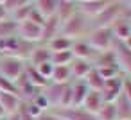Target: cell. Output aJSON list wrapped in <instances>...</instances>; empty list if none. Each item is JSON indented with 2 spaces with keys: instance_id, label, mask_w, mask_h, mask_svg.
<instances>
[{
  "instance_id": "6da1fadb",
  "label": "cell",
  "mask_w": 131,
  "mask_h": 120,
  "mask_svg": "<svg viewBox=\"0 0 131 120\" xmlns=\"http://www.w3.org/2000/svg\"><path fill=\"white\" fill-rule=\"evenodd\" d=\"M92 31L90 27V18L84 16L83 13L75 11L74 15H70L63 23H61V31L59 34L70 38V40H83L86 38V34Z\"/></svg>"
},
{
  "instance_id": "7a4b0ae2",
  "label": "cell",
  "mask_w": 131,
  "mask_h": 120,
  "mask_svg": "<svg viewBox=\"0 0 131 120\" xmlns=\"http://www.w3.org/2000/svg\"><path fill=\"white\" fill-rule=\"evenodd\" d=\"M127 6L122 0H111V2L93 18V27H111L117 20L124 18Z\"/></svg>"
},
{
  "instance_id": "3957f363",
  "label": "cell",
  "mask_w": 131,
  "mask_h": 120,
  "mask_svg": "<svg viewBox=\"0 0 131 120\" xmlns=\"http://www.w3.org/2000/svg\"><path fill=\"white\" fill-rule=\"evenodd\" d=\"M90 47L97 52H106V50H113L115 47V38L110 27H92V31L86 34L84 38Z\"/></svg>"
},
{
  "instance_id": "277c9868",
  "label": "cell",
  "mask_w": 131,
  "mask_h": 120,
  "mask_svg": "<svg viewBox=\"0 0 131 120\" xmlns=\"http://www.w3.org/2000/svg\"><path fill=\"white\" fill-rule=\"evenodd\" d=\"M25 63L20 57H13V56H0V75L9 79V81H16L24 72H25Z\"/></svg>"
},
{
  "instance_id": "5b68a950",
  "label": "cell",
  "mask_w": 131,
  "mask_h": 120,
  "mask_svg": "<svg viewBox=\"0 0 131 120\" xmlns=\"http://www.w3.org/2000/svg\"><path fill=\"white\" fill-rule=\"evenodd\" d=\"M52 113L59 120H97L95 115L88 113L81 106H70V107H52Z\"/></svg>"
},
{
  "instance_id": "8992f818",
  "label": "cell",
  "mask_w": 131,
  "mask_h": 120,
  "mask_svg": "<svg viewBox=\"0 0 131 120\" xmlns=\"http://www.w3.org/2000/svg\"><path fill=\"white\" fill-rule=\"evenodd\" d=\"M16 36L29 41V43H41V25H36L29 20L25 22H20L18 23V31H16Z\"/></svg>"
},
{
  "instance_id": "52a82bcc",
  "label": "cell",
  "mask_w": 131,
  "mask_h": 120,
  "mask_svg": "<svg viewBox=\"0 0 131 120\" xmlns=\"http://www.w3.org/2000/svg\"><path fill=\"white\" fill-rule=\"evenodd\" d=\"M122 82H124V75L122 74H118L113 79H106L104 81V86L101 90L104 102H115L120 97V93H122Z\"/></svg>"
},
{
  "instance_id": "ba28073f",
  "label": "cell",
  "mask_w": 131,
  "mask_h": 120,
  "mask_svg": "<svg viewBox=\"0 0 131 120\" xmlns=\"http://www.w3.org/2000/svg\"><path fill=\"white\" fill-rule=\"evenodd\" d=\"M70 52H72V56H74V59H86V61H95L97 59V56H99V52L97 50H93L92 47H90V43L83 38V40H74V45H72V49H70Z\"/></svg>"
},
{
  "instance_id": "9c48e42d",
  "label": "cell",
  "mask_w": 131,
  "mask_h": 120,
  "mask_svg": "<svg viewBox=\"0 0 131 120\" xmlns=\"http://www.w3.org/2000/svg\"><path fill=\"white\" fill-rule=\"evenodd\" d=\"M61 31V22L56 15L49 16L45 20V23L41 25V43H49L52 38H56Z\"/></svg>"
},
{
  "instance_id": "30bf717a",
  "label": "cell",
  "mask_w": 131,
  "mask_h": 120,
  "mask_svg": "<svg viewBox=\"0 0 131 120\" xmlns=\"http://www.w3.org/2000/svg\"><path fill=\"white\" fill-rule=\"evenodd\" d=\"M102 104H104L102 93H101V91H95V90H90V91L86 93V97H84V100H83L81 107H83V109H86V111H88V113H92V115H97V113H99V109L102 107Z\"/></svg>"
},
{
  "instance_id": "8fae6325",
  "label": "cell",
  "mask_w": 131,
  "mask_h": 120,
  "mask_svg": "<svg viewBox=\"0 0 131 120\" xmlns=\"http://www.w3.org/2000/svg\"><path fill=\"white\" fill-rule=\"evenodd\" d=\"M111 0H92V2H84V4H77V11L83 13L84 16H88L90 20H93Z\"/></svg>"
},
{
  "instance_id": "7c38bea8",
  "label": "cell",
  "mask_w": 131,
  "mask_h": 120,
  "mask_svg": "<svg viewBox=\"0 0 131 120\" xmlns=\"http://www.w3.org/2000/svg\"><path fill=\"white\" fill-rule=\"evenodd\" d=\"M65 84H67V82H65ZM65 84H59V82H52V81H50L49 86L43 90V95L47 97L50 107H58V106H59V100H61V95H63Z\"/></svg>"
},
{
  "instance_id": "4fadbf2b",
  "label": "cell",
  "mask_w": 131,
  "mask_h": 120,
  "mask_svg": "<svg viewBox=\"0 0 131 120\" xmlns=\"http://www.w3.org/2000/svg\"><path fill=\"white\" fill-rule=\"evenodd\" d=\"M110 29H111V32H113V38H115V41H117V43H122L126 38H129V36H131V23H129L126 18L117 20Z\"/></svg>"
},
{
  "instance_id": "5bb4252c",
  "label": "cell",
  "mask_w": 131,
  "mask_h": 120,
  "mask_svg": "<svg viewBox=\"0 0 131 120\" xmlns=\"http://www.w3.org/2000/svg\"><path fill=\"white\" fill-rule=\"evenodd\" d=\"M88 91L90 88L83 79H72V106H81Z\"/></svg>"
},
{
  "instance_id": "9a60e30c",
  "label": "cell",
  "mask_w": 131,
  "mask_h": 120,
  "mask_svg": "<svg viewBox=\"0 0 131 120\" xmlns=\"http://www.w3.org/2000/svg\"><path fill=\"white\" fill-rule=\"evenodd\" d=\"M113 50H115L117 59H118V68L131 75V50H127L122 43H115Z\"/></svg>"
},
{
  "instance_id": "2e32d148",
  "label": "cell",
  "mask_w": 131,
  "mask_h": 120,
  "mask_svg": "<svg viewBox=\"0 0 131 120\" xmlns=\"http://www.w3.org/2000/svg\"><path fill=\"white\" fill-rule=\"evenodd\" d=\"M93 68V63L92 61H86V59H74L70 63V70H72V79H84L90 70Z\"/></svg>"
},
{
  "instance_id": "e0dca14e",
  "label": "cell",
  "mask_w": 131,
  "mask_h": 120,
  "mask_svg": "<svg viewBox=\"0 0 131 120\" xmlns=\"http://www.w3.org/2000/svg\"><path fill=\"white\" fill-rule=\"evenodd\" d=\"M20 104H22V99L18 95H15V93H2V91H0V106L4 107L6 115H11V113L18 111Z\"/></svg>"
},
{
  "instance_id": "ac0fdd59",
  "label": "cell",
  "mask_w": 131,
  "mask_h": 120,
  "mask_svg": "<svg viewBox=\"0 0 131 120\" xmlns=\"http://www.w3.org/2000/svg\"><path fill=\"white\" fill-rule=\"evenodd\" d=\"M50 49L47 47V45H41V47H34L32 49V52H31V56H29V63H31V66H38V65H41V63H47V61H50Z\"/></svg>"
},
{
  "instance_id": "d6986e66",
  "label": "cell",
  "mask_w": 131,
  "mask_h": 120,
  "mask_svg": "<svg viewBox=\"0 0 131 120\" xmlns=\"http://www.w3.org/2000/svg\"><path fill=\"white\" fill-rule=\"evenodd\" d=\"M25 75H27V79L31 81V84L36 86L38 90H45V88L49 86V82H50L49 79H45V77H43L34 66H31V65L25 66Z\"/></svg>"
},
{
  "instance_id": "ffe728a7",
  "label": "cell",
  "mask_w": 131,
  "mask_h": 120,
  "mask_svg": "<svg viewBox=\"0 0 131 120\" xmlns=\"http://www.w3.org/2000/svg\"><path fill=\"white\" fill-rule=\"evenodd\" d=\"M113 104H115V109H117V120H131V102L122 93Z\"/></svg>"
},
{
  "instance_id": "44dd1931",
  "label": "cell",
  "mask_w": 131,
  "mask_h": 120,
  "mask_svg": "<svg viewBox=\"0 0 131 120\" xmlns=\"http://www.w3.org/2000/svg\"><path fill=\"white\" fill-rule=\"evenodd\" d=\"M72 45H74V40H70V38H67V36H63V34H58L56 38H52V40L47 43V47L50 49V52L70 50V49H72Z\"/></svg>"
},
{
  "instance_id": "7402d4cb",
  "label": "cell",
  "mask_w": 131,
  "mask_h": 120,
  "mask_svg": "<svg viewBox=\"0 0 131 120\" xmlns=\"http://www.w3.org/2000/svg\"><path fill=\"white\" fill-rule=\"evenodd\" d=\"M58 6H59V0H34V7H36L45 18L56 15Z\"/></svg>"
},
{
  "instance_id": "603a6c76",
  "label": "cell",
  "mask_w": 131,
  "mask_h": 120,
  "mask_svg": "<svg viewBox=\"0 0 131 120\" xmlns=\"http://www.w3.org/2000/svg\"><path fill=\"white\" fill-rule=\"evenodd\" d=\"M50 81H52V82H59V84L70 82V81H72V70H70V65L54 66V72H52Z\"/></svg>"
},
{
  "instance_id": "cb8c5ba5",
  "label": "cell",
  "mask_w": 131,
  "mask_h": 120,
  "mask_svg": "<svg viewBox=\"0 0 131 120\" xmlns=\"http://www.w3.org/2000/svg\"><path fill=\"white\" fill-rule=\"evenodd\" d=\"M83 81L88 84V88H90V90H95V91H101V90H102V86H104V79H102V77H101V74L95 70V66L90 70V74H88Z\"/></svg>"
},
{
  "instance_id": "d4e9b609",
  "label": "cell",
  "mask_w": 131,
  "mask_h": 120,
  "mask_svg": "<svg viewBox=\"0 0 131 120\" xmlns=\"http://www.w3.org/2000/svg\"><path fill=\"white\" fill-rule=\"evenodd\" d=\"M77 11V4L75 2H59L58 6V11H56V16L59 18V22L63 23L70 15H74Z\"/></svg>"
},
{
  "instance_id": "484cf974",
  "label": "cell",
  "mask_w": 131,
  "mask_h": 120,
  "mask_svg": "<svg viewBox=\"0 0 131 120\" xmlns=\"http://www.w3.org/2000/svg\"><path fill=\"white\" fill-rule=\"evenodd\" d=\"M34 9V4H27V6H18L11 15H9V18L13 20V22H16V23H20V22H25V20H29V15H31V11Z\"/></svg>"
},
{
  "instance_id": "4316f807",
  "label": "cell",
  "mask_w": 131,
  "mask_h": 120,
  "mask_svg": "<svg viewBox=\"0 0 131 120\" xmlns=\"http://www.w3.org/2000/svg\"><path fill=\"white\" fill-rule=\"evenodd\" d=\"M74 61V56L70 50H61V52H52L50 54V63L54 66H61V65H70Z\"/></svg>"
},
{
  "instance_id": "83f0119b",
  "label": "cell",
  "mask_w": 131,
  "mask_h": 120,
  "mask_svg": "<svg viewBox=\"0 0 131 120\" xmlns=\"http://www.w3.org/2000/svg\"><path fill=\"white\" fill-rule=\"evenodd\" d=\"M16 31H18V23L13 22L11 18H6V20L0 22V38L16 36Z\"/></svg>"
},
{
  "instance_id": "f1b7e54d",
  "label": "cell",
  "mask_w": 131,
  "mask_h": 120,
  "mask_svg": "<svg viewBox=\"0 0 131 120\" xmlns=\"http://www.w3.org/2000/svg\"><path fill=\"white\" fill-rule=\"evenodd\" d=\"M97 120H117V109L113 102H104L102 107L99 109V113L95 115Z\"/></svg>"
},
{
  "instance_id": "f546056e",
  "label": "cell",
  "mask_w": 131,
  "mask_h": 120,
  "mask_svg": "<svg viewBox=\"0 0 131 120\" xmlns=\"http://www.w3.org/2000/svg\"><path fill=\"white\" fill-rule=\"evenodd\" d=\"M95 70L101 74V77L106 81V79H113L120 74V68L118 66H95Z\"/></svg>"
},
{
  "instance_id": "4dcf8cb0",
  "label": "cell",
  "mask_w": 131,
  "mask_h": 120,
  "mask_svg": "<svg viewBox=\"0 0 131 120\" xmlns=\"http://www.w3.org/2000/svg\"><path fill=\"white\" fill-rule=\"evenodd\" d=\"M0 91H2V93H15V95H18L16 84L13 81H9V79L2 77V75H0Z\"/></svg>"
},
{
  "instance_id": "1f68e13d",
  "label": "cell",
  "mask_w": 131,
  "mask_h": 120,
  "mask_svg": "<svg viewBox=\"0 0 131 120\" xmlns=\"http://www.w3.org/2000/svg\"><path fill=\"white\" fill-rule=\"evenodd\" d=\"M45 79H49L50 81V77H52V72H54V65L50 63V61H47V63H41V65H38V66H34Z\"/></svg>"
},
{
  "instance_id": "d6a6232c",
  "label": "cell",
  "mask_w": 131,
  "mask_h": 120,
  "mask_svg": "<svg viewBox=\"0 0 131 120\" xmlns=\"http://www.w3.org/2000/svg\"><path fill=\"white\" fill-rule=\"evenodd\" d=\"M24 106H25L27 113H29V115H31V116L34 118V120H36V118H38V116H40V115L43 113V109H41V107H38V106H36V104H34L32 100H29V102H24Z\"/></svg>"
},
{
  "instance_id": "836d02e7",
  "label": "cell",
  "mask_w": 131,
  "mask_h": 120,
  "mask_svg": "<svg viewBox=\"0 0 131 120\" xmlns=\"http://www.w3.org/2000/svg\"><path fill=\"white\" fill-rule=\"evenodd\" d=\"M45 20H47V18H45V16H43L36 7H34V9L31 11V15H29V22L36 23V25H43V23H45Z\"/></svg>"
},
{
  "instance_id": "e575fe53",
  "label": "cell",
  "mask_w": 131,
  "mask_h": 120,
  "mask_svg": "<svg viewBox=\"0 0 131 120\" xmlns=\"http://www.w3.org/2000/svg\"><path fill=\"white\" fill-rule=\"evenodd\" d=\"M32 102H34L38 107H41L43 111H47V109L50 107V106H49V100H47V97L43 95V91H40V93H38V95L32 99Z\"/></svg>"
},
{
  "instance_id": "d590c367",
  "label": "cell",
  "mask_w": 131,
  "mask_h": 120,
  "mask_svg": "<svg viewBox=\"0 0 131 120\" xmlns=\"http://www.w3.org/2000/svg\"><path fill=\"white\" fill-rule=\"evenodd\" d=\"M122 95L131 102V75L124 77V82H122Z\"/></svg>"
},
{
  "instance_id": "8d00e7d4",
  "label": "cell",
  "mask_w": 131,
  "mask_h": 120,
  "mask_svg": "<svg viewBox=\"0 0 131 120\" xmlns=\"http://www.w3.org/2000/svg\"><path fill=\"white\" fill-rule=\"evenodd\" d=\"M2 6H4V7L9 11V15H11V13H13V11L18 7V0H6V2H4Z\"/></svg>"
},
{
  "instance_id": "74e56055",
  "label": "cell",
  "mask_w": 131,
  "mask_h": 120,
  "mask_svg": "<svg viewBox=\"0 0 131 120\" xmlns=\"http://www.w3.org/2000/svg\"><path fill=\"white\" fill-rule=\"evenodd\" d=\"M18 113H20V120H34L29 113H27V109H25V106H24V102L20 104V107H18Z\"/></svg>"
},
{
  "instance_id": "f35d334b",
  "label": "cell",
  "mask_w": 131,
  "mask_h": 120,
  "mask_svg": "<svg viewBox=\"0 0 131 120\" xmlns=\"http://www.w3.org/2000/svg\"><path fill=\"white\" fill-rule=\"evenodd\" d=\"M36 120H59V118H58L52 111H43V113H41Z\"/></svg>"
},
{
  "instance_id": "ab89813d",
  "label": "cell",
  "mask_w": 131,
  "mask_h": 120,
  "mask_svg": "<svg viewBox=\"0 0 131 120\" xmlns=\"http://www.w3.org/2000/svg\"><path fill=\"white\" fill-rule=\"evenodd\" d=\"M6 18H9V11L2 6V4H0V22H2V20H6Z\"/></svg>"
},
{
  "instance_id": "60d3db41",
  "label": "cell",
  "mask_w": 131,
  "mask_h": 120,
  "mask_svg": "<svg viewBox=\"0 0 131 120\" xmlns=\"http://www.w3.org/2000/svg\"><path fill=\"white\" fill-rule=\"evenodd\" d=\"M122 45H124L127 50H131V36H129V38H126V40L122 41Z\"/></svg>"
},
{
  "instance_id": "b9f144b4",
  "label": "cell",
  "mask_w": 131,
  "mask_h": 120,
  "mask_svg": "<svg viewBox=\"0 0 131 120\" xmlns=\"http://www.w3.org/2000/svg\"><path fill=\"white\" fill-rule=\"evenodd\" d=\"M27 4H34V0H18V6H27Z\"/></svg>"
},
{
  "instance_id": "7bdbcfd3",
  "label": "cell",
  "mask_w": 131,
  "mask_h": 120,
  "mask_svg": "<svg viewBox=\"0 0 131 120\" xmlns=\"http://www.w3.org/2000/svg\"><path fill=\"white\" fill-rule=\"evenodd\" d=\"M4 116H7V115H6V111H4V107H2V106H0V118H4Z\"/></svg>"
},
{
  "instance_id": "ee69618b",
  "label": "cell",
  "mask_w": 131,
  "mask_h": 120,
  "mask_svg": "<svg viewBox=\"0 0 131 120\" xmlns=\"http://www.w3.org/2000/svg\"><path fill=\"white\" fill-rule=\"evenodd\" d=\"M84 2H92V0H75V4H84Z\"/></svg>"
},
{
  "instance_id": "f6af8a7d",
  "label": "cell",
  "mask_w": 131,
  "mask_h": 120,
  "mask_svg": "<svg viewBox=\"0 0 131 120\" xmlns=\"http://www.w3.org/2000/svg\"><path fill=\"white\" fill-rule=\"evenodd\" d=\"M126 6H127V7L131 9V0H127V2H126Z\"/></svg>"
},
{
  "instance_id": "bcb514c9",
  "label": "cell",
  "mask_w": 131,
  "mask_h": 120,
  "mask_svg": "<svg viewBox=\"0 0 131 120\" xmlns=\"http://www.w3.org/2000/svg\"><path fill=\"white\" fill-rule=\"evenodd\" d=\"M0 120H7V116H4V118H0Z\"/></svg>"
},
{
  "instance_id": "7dc6e473",
  "label": "cell",
  "mask_w": 131,
  "mask_h": 120,
  "mask_svg": "<svg viewBox=\"0 0 131 120\" xmlns=\"http://www.w3.org/2000/svg\"><path fill=\"white\" fill-rule=\"evenodd\" d=\"M4 2H6V0H0V4H4Z\"/></svg>"
}]
</instances>
